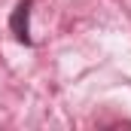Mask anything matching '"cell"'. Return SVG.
Returning a JSON list of instances; mask_svg holds the SVG:
<instances>
[{
  "label": "cell",
  "instance_id": "6da1fadb",
  "mask_svg": "<svg viewBox=\"0 0 131 131\" xmlns=\"http://www.w3.org/2000/svg\"><path fill=\"white\" fill-rule=\"evenodd\" d=\"M31 3H34V0H21V3L15 6V12H12V18H9V28H12V34H15V40L25 43V46H31V28H28Z\"/></svg>",
  "mask_w": 131,
  "mask_h": 131
}]
</instances>
